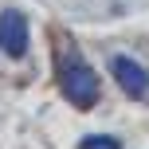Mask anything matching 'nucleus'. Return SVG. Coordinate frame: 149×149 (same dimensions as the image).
I'll return each mask as SVG.
<instances>
[{
	"mask_svg": "<svg viewBox=\"0 0 149 149\" xmlns=\"http://www.w3.org/2000/svg\"><path fill=\"white\" fill-rule=\"evenodd\" d=\"M59 82H63V94H67V102H74L79 110L94 106V98H98V74L90 71L86 63H79V59H67V63H63V74H59Z\"/></svg>",
	"mask_w": 149,
	"mask_h": 149,
	"instance_id": "f257e3e1",
	"label": "nucleus"
},
{
	"mask_svg": "<svg viewBox=\"0 0 149 149\" xmlns=\"http://www.w3.org/2000/svg\"><path fill=\"white\" fill-rule=\"evenodd\" d=\"M0 51L12 55V59H24V51H28V20H24L20 8L0 12Z\"/></svg>",
	"mask_w": 149,
	"mask_h": 149,
	"instance_id": "f03ea898",
	"label": "nucleus"
},
{
	"mask_svg": "<svg viewBox=\"0 0 149 149\" xmlns=\"http://www.w3.org/2000/svg\"><path fill=\"white\" fill-rule=\"evenodd\" d=\"M110 71H114V79H118V86L126 90V94L141 98L145 90H149V71L137 59H130V55H114V59H110Z\"/></svg>",
	"mask_w": 149,
	"mask_h": 149,
	"instance_id": "7ed1b4c3",
	"label": "nucleus"
},
{
	"mask_svg": "<svg viewBox=\"0 0 149 149\" xmlns=\"http://www.w3.org/2000/svg\"><path fill=\"white\" fill-rule=\"evenodd\" d=\"M79 149H122L114 137H102V134H94V137H82L79 141Z\"/></svg>",
	"mask_w": 149,
	"mask_h": 149,
	"instance_id": "20e7f679",
	"label": "nucleus"
}]
</instances>
